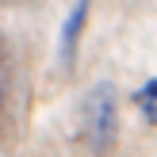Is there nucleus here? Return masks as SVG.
<instances>
[{
    "instance_id": "obj_4",
    "label": "nucleus",
    "mask_w": 157,
    "mask_h": 157,
    "mask_svg": "<svg viewBox=\"0 0 157 157\" xmlns=\"http://www.w3.org/2000/svg\"><path fill=\"white\" fill-rule=\"evenodd\" d=\"M0 104H4V84H0Z\"/></svg>"
},
{
    "instance_id": "obj_1",
    "label": "nucleus",
    "mask_w": 157,
    "mask_h": 157,
    "mask_svg": "<svg viewBox=\"0 0 157 157\" xmlns=\"http://www.w3.org/2000/svg\"><path fill=\"white\" fill-rule=\"evenodd\" d=\"M81 138L100 157L115 150V138H119V96H115V84L104 81L96 88H88V96L81 100Z\"/></svg>"
},
{
    "instance_id": "obj_3",
    "label": "nucleus",
    "mask_w": 157,
    "mask_h": 157,
    "mask_svg": "<svg viewBox=\"0 0 157 157\" xmlns=\"http://www.w3.org/2000/svg\"><path fill=\"white\" fill-rule=\"evenodd\" d=\"M134 104L142 107V115H146L150 123H157V77H153L150 84H142V88L134 92Z\"/></svg>"
},
{
    "instance_id": "obj_2",
    "label": "nucleus",
    "mask_w": 157,
    "mask_h": 157,
    "mask_svg": "<svg viewBox=\"0 0 157 157\" xmlns=\"http://www.w3.org/2000/svg\"><path fill=\"white\" fill-rule=\"evenodd\" d=\"M88 8H92V0H77V4H73V12H69V19H65V27H61L58 58H61V65H65V69H73V61H77L81 35H84V23H88Z\"/></svg>"
}]
</instances>
